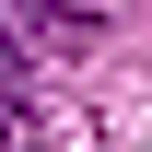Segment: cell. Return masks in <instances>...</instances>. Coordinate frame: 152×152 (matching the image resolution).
Wrapping results in <instances>:
<instances>
[{
    "label": "cell",
    "mask_w": 152,
    "mask_h": 152,
    "mask_svg": "<svg viewBox=\"0 0 152 152\" xmlns=\"http://www.w3.org/2000/svg\"><path fill=\"white\" fill-rule=\"evenodd\" d=\"M0 152H47V129H35V94H12V105H0Z\"/></svg>",
    "instance_id": "obj_2"
},
{
    "label": "cell",
    "mask_w": 152,
    "mask_h": 152,
    "mask_svg": "<svg viewBox=\"0 0 152 152\" xmlns=\"http://www.w3.org/2000/svg\"><path fill=\"white\" fill-rule=\"evenodd\" d=\"M0 12H12V35H35V47H82V35H94V0H0Z\"/></svg>",
    "instance_id": "obj_1"
},
{
    "label": "cell",
    "mask_w": 152,
    "mask_h": 152,
    "mask_svg": "<svg viewBox=\"0 0 152 152\" xmlns=\"http://www.w3.org/2000/svg\"><path fill=\"white\" fill-rule=\"evenodd\" d=\"M23 94V35H12V12H0V105Z\"/></svg>",
    "instance_id": "obj_3"
}]
</instances>
